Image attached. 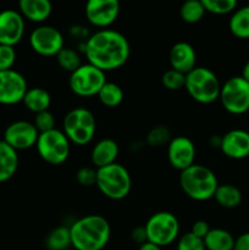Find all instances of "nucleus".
I'll use <instances>...</instances> for the list:
<instances>
[{
	"instance_id": "1",
	"label": "nucleus",
	"mask_w": 249,
	"mask_h": 250,
	"mask_svg": "<svg viewBox=\"0 0 249 250\" xmlns=\"http://www.w3.org/2000/svg\"><path fill=\"white\" fill-rule=\"evenodd\" d=\"M129 53L131 48L127 38L115 29H99L84 44L88 62L104 72L124 65Z\"/></svg>"
},
{
	"instance_id": "2",
	"label": "nucleus",
	"mask_w": 249,
	"mask_h": 250,
	"mask_svg": "<svg viewBox=\"0 0 249 250\" xmlns=\"http://www.w3.org/2000/svg\"><path fill=\"white\" fill-rule=\"evenodd\" d=\"M70 234L76 250H102L109 242L111 229L105 217L87 215L71 225Z\"/></svg>"
},
{
	"instance_id": "3",
	"label": "nucleus",
	"mask_w": 249,
	"mask_h": 250,
	"mask_svg": "<svg viewBox=\"0 0 249 250\" xmlns=\"http://www.w3.org/2000/svg\"><path fill=\"white\" fill-rule=\"evenodd\" d=\"M180 185L186 195L190 199L205 202L214 198L219 182L215 173L209 167L193 164L188 168L181 171Z\"/></svg>"
},
{
	"instance_id": "4",
	"label": "nucleus",
	"mask_w": 249,
	"mask_h": 250,
	"mask_svg": "<svg viewBox=\"0 0 249 250\" xmlns=\"http://www.w3.org/2000/svg\"><path fill=\"white\" fill-rule=\"evenodd\" d=\"M185 88L195 102L200 104H211L219 99L221 84L211 70L195 66L186 75Z\"/></svg>"
},
{
	"instance_id": "5",
	"label": "nucleus",
	"mask_w": 249,
	"mask_h": 250,
	"mask_svg": "<svg viewBox=\"0 0 249 250\" xmlns=\"http://www.w3.org/2000/svg\"><path fill=\"white\" fill-rule=\"evenodd\" d=\"M95 186L109 199L121 200L128 195L132 180L124 166L114 163L111 165L97 168Z\"/></svg>"
},
{
	"instance_id": "6",
	"label": "nucleus",
	"mask_w": 249,
	"mask_h": 250,
	"mask_svg": "<svg viewBox=\"0 0 249 250\" xmlns=\"http://www.w3.org/2000/svg\"><path fill=\"white\" fill-rule=\"evenodd\" d=\"M97 128L94 115L85 107H75L63 117L62 132L71 143L85 146L93 139Z\"/></svg>"
},
{
	"instance_id": "7",
	"label": "nucleus",
	"mask_w": 249,
	"mask_h": 250,
	"mask_svg": "<svg viewBox=\"0 0 249 250\" xmlns=\"http://www.w3.org/2000/svg\"><path fill=\"white\" fill-rule=\"evenodd\" d=\"M144 229L148 242L163 248L176 241L180 232V224L172 212L160 211L149 217Z\"/></svg>"
},
{
	"instance_id": "8",
	"label": "nucleus",
	"mask_w": 249,
	"mask_h": 250,
	"mask_svg": "<svg viewBox=\"0 0 249 250\" xmlns=\"http://www.w3.org/2000/svg\"><path fill=\"white\" fill-rule=\"evenodd\" d=\"M70 143L67 137L60 129H51L39 133L37 141V150L39 156L50 165H60L67 160L70 155Z\"/></svg>"
},
{
	"instance_id": "9",
	"label": "nucleus",
	"mask_w": 249,
	"mask_h": 250,
	"mask_svg": "<svg viewBox=\"0 0 249 250\" xmlns=\"http://www.w3.org/2000/svg\"><path fill=\"white\" fill-rule=\"evenodd\" d=\"M219 99L229 114H246L249 111V83L242 76L228 78L221 85Z\"/></svg>"
},
{
	"instance_id": "10",
	"label": "nucleus",
	"mask_w": 249,
	"mask_h": 250,
	"mask_svg": "<svg viewBox=\"0 0 249 250\" xmlns=\"http://www.w3.org/2000/svg\"><path fill=\"white\" fill-rule=\"evenodd\" d=\"M106 82L104 71L87 62L81 65L77 70L71 73L68 84L75 94L80 97H93L98 95L99 90Z\"/></svg>"
},
{
	"instance_id": "11",
	"label": "nucleus",
	"mask_w": 249,
	"mask_h": 250,
	"mask_svg": "<svg viewBox=\"0 0 249 250\" xmlns=\"http://www.w3.org/2000/svg\"><path fill=\"white\" fill-rule=\"evenodd\" d=\"M29 44L37 54L43 56H56L63 48V37L58 28L48 24L38 26L29 36Z\"/></svg>"
},
{
	"instance_id": "12",
	"label": "nucleus",
	"mask_w": 249,
	"mask_h": 250,
	"mask_svg": "<svg viewBox=\"0 0 249 250\" xmlns=\"http://www.w3.org/2000/svg\"><path fill=\"white\" fill-rule=\"evenodd\" d=\"M27 90V81L21 73L15 70L0 71V104L21 103Z\"/></svg>"
},
{
	"instance_id": "13",
	"label": "nucleus",
	"mask_w": 249,
	"mask_h": 250,
	"mask_svg": "<svg viewBox=\"0 0 249 250\" xmlns=\"http://www.w3.org/2000/svg\"><path fill=\"white\" fill-rule=\"evenodd\" d=\"M39 132L32 122L15 121L6 127L4 132V142L15 150H26L37 144Z\"/></svg>"
},
{
	"instance_id": "14",
	"label": "nucleus",
	"mask_w": 249,
	"mask_h": 250,
	"mask_svg": "<svg viewBox=\"0 0 249 250\" xmlns=\"http://www.w3.org/2000/svg\"><path fill=\"white\" fill-rule=\"evenodd\" d=\"M120 14L117 0H89L85 4V17L95 27L106 28L116 21Z\"/></svg>"
},
{
	"instance_id": "15",
	"label": "nucleus",
	"mask_w": 249,
	"mask_h": 250,
	"mask_svg": "<svg viewBox=\"0 0 249 250\" xmlns=\"http://www.w3.org/2000/svg\"><path fill=\"white\" fill-rule=\"evenodd\" d=\"M24 34V19L12 9L0 12V45L15 46Z\"/></svg>"
},
{
	"instance_id": "16",
	"label": "nucleus",
	"mask_w": 249,
	"mask_h": 250,
	"mask_svg": "<svg viewBox=\"0 0 249 250\" xmlns=\"http://www.w3.org/2000/svg\"><path fill=\"white\" fill-rule=\"evenodd\" d=\"M167 158L171 166L183 171L194 164L195 146L188 137L177 136L172 138L167 146Z\"/></svg>"
},
{
	"instance_id": "17",
	"label": "nucleus",
	"mask_w": 249,
	"mask_h": 250,
	"mask_svg": "<svg viewBox=\"0 0 249 250\" xmlns=\"http://www.w3.org/2000/svg\"><path fill=\"white\" fill-rule=\"evenodd\" d=\"M220 149L229 159L241 160L249 156V132L232 129L221 137Z\"/></svg>"
},
{
	"instance_id": "18",
	"label": "nucleus",
	"mask_w": 249,
	"mask_h": 250,
	"mask_svg": "<svg viewBox=\"0 0 249 250\" xmlns=\"http://www.w3.org/2000/svg\"><path fill=\"white\" fill-rule=\"evenodd\" d=\"M171 68L187 75L195 67L197 55L195 50L187 42H178L173 44L168 55Z\"/></svg>"
},
{
	"instance_id": "19",
	"label": "nucleus",
	"mask_w": 249,
	"mask_h": 250,
	"mask_svg": "<svg viewBox=\"0 0 249 250\" xmlns=\"http://www.w3.org/2000/svg\"><path fill=\"white\" fill-rule=\"evenodd\" d=\"M119 156V146L114 139L104 138L98 142L92 149L90 160L97 168L116 163Z\"/></svg>"
},
{
	"instance_id": "20",
	"label": "nucleus",
	"mask_w": 249,
	"mask_h": 250,
	"mask_svg": "<svg viewBox=\"0 0 249 250\" xmlns=\"http://www.w3.org/2000/svg\"><path fill=\"white\" fill-rule=\"evenodd\" d=\"M19 7L23 19L37 23L45 21L53 11V5L49 0H21Z\"/></svg>"
},
{
	"instance_id": "21",
	"label": "nucleus",
	"mask_w": 249,
	"mask_h": 250,
	"mask_svg": "<svg viewBox=\"0 0 249 250\" xmlns=\"http://www.w3.org/2000/svg\"><path fill=\"white\" fill-rule=\"evenodd\" d=\"M19 167V155L14 148L0 141V183L14 177Z\"/></svg>"
},
{
	"instance_id": "22",
	"label": "nucleus",
	"mask_w": 249,
	"mask_h": 250,
	"mask_svg": "<svg viewBox=\"0 0 249 250\" xmlns=\"http://www.w3.org/2000/svg\"><path fill=\"white\" fill-rule=\"evenodd\" d=\"M22 103L29 111L39 114V112L49 110V106L51 104V98L46 89L41 87H34L27 90Z\"/></svg>"
},
{
	"instance_id": "23",
	"label": "nucleus",
	"mask_w": 249,
	"mask_h": 250,
	"mask_svg": "<svg viewBox=\"0 0 249 250\" xmlns=\"http://www.w3.org/2000/svg\"><path fill=\"white\" fill-rule=\"evenodd\" d=\"M234 241L233 236L222 229H210L203 239L207 250H233Z\"/></svg>"
},
{
	"instance_id": "24",
	"label": "nucleus",
	"mask_w": 249,
	"mask_h": 250,
	"mask_svg": "<svg viewBox=\"0 0 249 250\" xmlns=\"http://www.w3.org/2000/svg\"><path fill=\"white\" fill-rule=\"evenodd\" d=\"M228 27L234 37L241 39H249V5L242 6L232 12Z\"/></svg>"
},
{
	"instance_id": "25",
	"label": "nucleus",
	"mask_w": 249,
	"mask_h": 250,
	"mask_svg": "<svg viewBox=\"0 0 249 250\" xmlns=\"http://www.w3.org/2000/svg\"><path fill=\"white\" fill-rule=\"evenodd\" d=\"M214 199L222 208L233 209L241 204L242 192L239 190V188H237L233 185H229V183L219 185L214 194Z\"/></svg>"
},
{
	"instance_id": "26",
	"label": "nucleus",
	"mask_w": 249,
	"mask_h": 250,
	"mask_svg": "<svg viewBox=\"0 0 249 250\" xmlns=\"http://www.w3.org/2000/svg\"><path fill=\"white\" fill-rule=\"evenodd\" d=\"M45 246L49 250H67L70 247H72L70 227L60 226L54 229L46 236Z\"/></svg>"
},
{
	"instance_id": "27",
	"label": "nucleus",
	"mask_w": 249,
	"mask_h": 250,
	"mask_svg": "<svg viewBox=\"0 0 249 250\" xmlns=\"http://www.w3.org/2000/svg\"><path fill=\"white\" fill-rule=\"evenodd\" d=\"M100 103L105 106L115 107L124 100V90L119 84L114 82H106L98 93Z\"/></svg>"
},
{
	"instance_id": "28",
	"label": "nucleus",
	"mask_w": 249,
	"mask_h": 250,
	"mask_svg": "<svg viewBox=\"0 0 249 250\" xmlns=\"http://www.w3.org/2000/svg\"><path fill=\"white\" fill-rule=\"evenodd\" d=\"M205 9L202 0H188L180 7V16L187 23H197L204 17Z\"/></svg>"
},
{
	"instance_id": "29",
	"label": "nucleus",
	"mask_w": 249,
	"mask_h": 250,
	"mask_svg": "<svg viewBox=\"0 0 249 250\" xmlns=\"http://www.w3.org/2000/svg\"><path fill=\"white\" fill-rule=\"evenodd\" d=\"M56 61H58L59 66L62 70L67 71V72L72 73L73 71L77 70L82 63H81V58L78 55L77 51L72 48H66L63 46L56 55Z\"/></svg>"
},
{
	"instance_id": "30",
	"label": "nucleus",
	"mask_w": 249,
	"mask_h": 250,
	"mask_svg": "<svg viewBox=\"0 0 249 250\" xmlns=\"http://www.w3.org/2000/svg\"><path fill=\"white\" fill-rule=\"evenodd\" d=\"M205 11L215 15L231 14L236 10V0H202Z\"/></svg>"
},
{
	"instance_id": "31",
	"label": "nucleus",
	"mask_w": 249,
	"mask_h": 250,
	"mask_svg": "<svg viewBox=\"0 0 249 250\" xmlns=\"http://www.w3.org/2000/svg\"><path fill=\"white\" fill-rule=\"evenodd\" d=\"M161 82H163L164 87L167 88L168 90H180L181 88H185L186 75L180 71L170 68L163 75Z\"/></svg>"
},
{
	"instance_id": "32",
	"label": "nucleus",
	"mask_w": 249,
	"mask_h": 250,
	"mask_svg": "<svg viewBox=\"0 0 249 250\" xmlns=\"http://www.w3.org/2000/svg\"><path fill=\"white\" fill-rule=\"evenodd\" d=\"M171 141L170 129L166 126H156L149 131L146 136V143L151 146H161Z\"/></svg>"
},
{
	"instance_id": "33",
	"label": "nucleus",
	"mask_w": 249,
	"mask_h": 250,
	"mask_svg": "<svg viewBox=\"0 0 249 250\" xmlns=\"http://www.w3.org/2000/svg\"><path fill=\"white\" fill-rule=\"evenodd\" d=\"M33 125L38 129L39 133L49 132L51 129H55V117L49 110H46V111L36 114Z\"/></svg>"
},
{
	"instance_id": "34",
	"label": "nucleus",
	"mask_w": 249,
	"mask_h": 250,
	"mask_svg": "<svg viewBox=\"0 0 249 250\" xmlns=\"http://www.w3.org/2000/svg\"><path fill=\"white\" fill-rule=\"evenodd\" d=\"M177 250H207L203 239L198 238L194 234L188 232L185 233L177 243Z\"/></svg>"
},
{
	"instance_id": "35",
	"label": "nucleus",
	"mask_w": 249,
	"mask_h": 250,
	"mask_svg": "<svg viewBox=\"0 0 249 250\" xmlns=\"http://www.w3.org/2000/svg\"><path fill=\"white\" fill-rule=\"evenodd\" d=\"M15 60H16V51L14 46L0 45V71L12 70Z\"/></svg>"
},
{
	"instance_id": "36",
	"label": "nucleus",
	"mask_w": 249,
	"mask_h": 250,
	"mask_svg": "<svg viewBox=\"0 0 249 250\" xmlns=\"http://www.w3.org/2000/svg\"><path fill=\"white\" fill-rule=\"evenodd\" d=\"M76 178H77V182L83 187L94 186L97 183V170L93 167H88V166L81 167L77 171Z\"/></svg>"
},
{
	"instance_id": "37",
	"label": "nucleus",
	"mask_w": 249,
	"mask_h": 250,
	"mask_svg": "<svg viewBox=\"0 0 249 250\" xmlns=\"http://www.w3.org/2000/svg\"><path fill=\"white\" fill-rule=\"evenodd\" d=\"M210 229H210L209 224H208L207 221L199 220V221H195L194 224H193L192 231H190V233H193L195 237H198V238L204 239V237L207 236L208 233H209Z\"/></svg>"
},
{
	"instance_id": "38",
	"label": "nucleus",
	"mask_w": 249,
	"mask_h": 250,
	"mask_svg": "<svg viewBox=\"0 0 249 250\" xmlns=\"http://www.w3.org/2000/svg\"><path fill=\"white\" fill-rule=\"evenodd\" d=\"M131 237H132V241L138 243L139 246L145 243V242H148V239H146V232H145V229H144V226L136 227V229L132 231Z\"/></svg>"
},
{
	"instance_id": "39",
	"label": "nucleus",
	"mask_w": 249,
	"mask_h": 250,
	"mask_svg": "<svg viewBox=\"0 0 249 250\" xmlns=\"http://www.w3.org/2000/svg\"><path fill=\"white\" fill-rule=\"evenodd\" d=\"M233 250H249V232L242 233L234 241Z\"/></svg>"
},
{
	"instance_id": "40",
	"label": "nucleus",
	"mask_w": 249,
	"mask_h": 250,
	"mask_svg": "<svg viewBox=\"0 0 249 250\" xmlns=\"http://www.w3.org/2000/svg\"><path fill=\"white\" fill-rule=\"evenodd\" d=\"M138 250H161V248L160 247L155 246V244L150 243V242H145V243H143L139 246Z\"/></svg>"
},
{
	"instance_id": "41",
	"label": "nucleus",
	"mask_w": 249,
	"mask_h": 250,
	"mask_svg": "<svg viewBox=\"0 0 249 250\" xmlns=\"http://www.w3.org/2000/svg\"><path fill=\"white\" fill-rule=\"evenodd\" d=\"M242 78L249 83V61H247L246 65L243 66V70H242Z\"/></svg>"
}]
</instances>
